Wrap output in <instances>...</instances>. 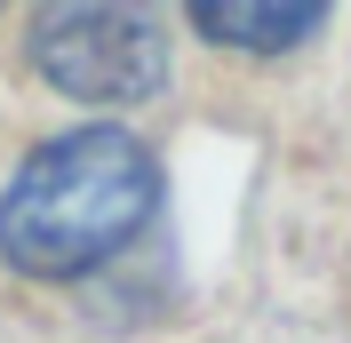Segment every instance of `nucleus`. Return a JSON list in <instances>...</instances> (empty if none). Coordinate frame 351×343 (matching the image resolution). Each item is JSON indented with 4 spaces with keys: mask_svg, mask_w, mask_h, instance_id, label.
Listing matches in <instances>:
<instances>
[{
    "mask_svg": "<svg viewBox=\"0 0 351 343\" xmlns=\"http://www.w3.org/2000/svg\"><path fill=\"white\" fill-rule=\"evenodd\" d=\"M32 64L80 104H144L168 80V40L144 8H48L32 16Z\"/></svg>",
    "mask_w": 351,
    "mask_h": 343,
    "instance_id": "obj_2",
    "label": "nucleus"
},
{
    "mask_svg": "<svg viewBox=\"0 0 351 343\" xmlns=\"http://www.w3.org/2000/svg\"><path fill=\"white\" fill-rule=\"evenodd\" d=\"M319 0H287V8H223V0H199L192 24L208 32V40H232V48H295L319 32Z\"/></svg>",
    "mask_w": 351,
    "mask_h": 343,
    "instance_id": "obj_3",
    "label": "nucleus"
},
{
    "mask_svg": "<svg viewBox=\"0 0 351 343\" xmlns=\"http://www.w3.org/2000/svg\"><path fill=\"white\" fill-rule=\"evenodd\" d=\"M160 208V160L144 136L112 128H72L40 144L0 192V256L24 279H80L112 263Z\"/></svg>",
    "mask_w": 351,
    "mask_h": 343,
    "instance_id": "obj_1",
    "label": "nucleus"
}]
</instances>
